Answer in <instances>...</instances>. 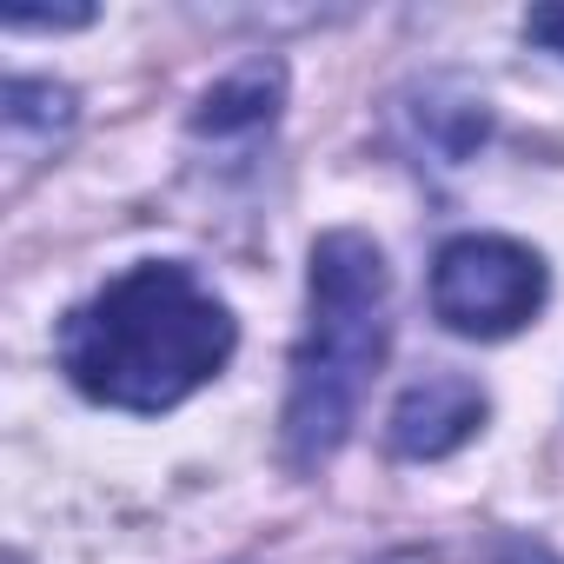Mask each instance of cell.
I'll use <instances>...</instances> for the list:
<instances>
[{
    "label": "cell",
    "instance_id": "1",
    "mask_svg": "<svg viewBox=\"0 0 564 564\" xmlns=\"http://www.w3.org/2000/svg\"><path fill=\"white\" fill-rule=\"evenodd\" d=\"M239 326L193 265L140 259L61 319V372L113 412H173L226 372Z\"/></svg>",
    "mask_w": 564,
    "mask_h": 564
},
{
    "label": "cell",
    "instance_id": "5",
    "mask_svg": "<svg viewBox=\"0 0 564 564\" xmlns=\"http://www.w3.org/2000/svg\"><path fill=\"white\" fill-rule=\"evenodd\" d=\"M279 94H286L279 67L272 61H252V67H239L232 80H219L199 100V133H259V127H272Z\"/></svg>",
    "mask_w": 564,
    "mask_h": 564
},
{
    "label": "cell",
    "instance_id": "6",
    "mask_svg": "<svg viewBox=\"0 0 564 564\" xmlns=\"http://www.w3.org/2000/svg\"><path fill=\"white\" fill-rule=\"evenodd\" d=\"M74 120V94L67 87H41V80H14L8 94V127L28 133V127H67Z\"/></svg>",
    "mask_w": 564,
    "mask_h": 564
},
{
    "label": "cell",
    "instance_id": "7",
    "mask_svg": "<svg viewBox=\"0 0 564 564\" xmlns=\"http://www.w3.org/2000/svg\"><path fill=\"white\" fill-rule=\"evenodd\" d=\"M379 564H531V557L511 551V544H491V551H478V544H465V551L432 544V551H392V557H379Z\"/></svg>",
    "mask_w": 564,
    "mask_h": 564
},
{
    "label": "cell",
    "instance_id": "2",
    "mask_svg": "<svg viewBox=\"0 0 564 564\" xmlns=\"http://www.w3.org/2000/svg\"><path fill=\"white\" fill-rule=\"evenodd\" d=\"M392 346V272L386 252L339 226L313 246V286H306V333L293 352V392H286V458L300 471L326 465L352 425L359 405L386 366Z\"/></svg>",
    "mask_w": 564,
    "mask_h": 564
},
{
    "label": "cell",
    "instance_id": "8",
    "mask_svg": "<svg viewBox=\"0 0 564 564\" xmlns=\"http://www.w3.org/2000/svg\"><path fill=\"white\" fill-rule=\"evenodd\" d=\"M524 41H538V47H551L564 61V0H557V8H531L524 14Z\"/></svg>",
    "mask_w": 564,
    "mask_h": 564
},
{
    "label": "cell",
    "instance_id": "4",
    "mask_svg": "<svg viewBox=\"0 0 564 564\" xmlns=\"http://www.w3.org/2000/svg\"><path fill=\"white\" fill-rule=\"evenodd\" d=\"M485 392L478 379L465 372H425L419 386H405V399L392 405V425H386V445L399 458H445L458 452L465 438H478L485 425Z\"/></svg>",
    "mask_w": 564,
    "mask_h": 564
},
{
    "label": "cell",
    "instance_id": "3",
    "mask_svg": "<svg viewBox=\"0 0 564 564\" xmlns=\"http://www.w3.org/2000/svg\"><path fill=\"white\" fill-rule=\"evenodd\" d=\"M551 293L544 259L505 232H465L432 259V313L458 339H511Z\"/></svg>",
    "mask_w": 564,
    "mask_h": 564
}]
</instances>
